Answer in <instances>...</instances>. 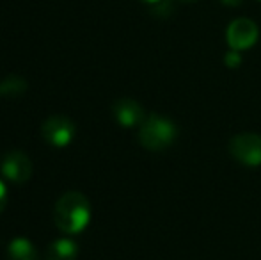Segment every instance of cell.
<instances>
[{
  "label": "cell",
  "instance_id": "12",
  "mask_svg": "<svg viewBox=\"0 0 261 260\" xmlns=\"http://www.w3.org/2000/svg\"><path fill=\"white\" fill-rule=\"evenodd\" d=\"M240 61H242L240 54H238L237 50H231V52H227V56H226V64L227 66H237Z\"/></svg>",
  "mask_w": 261,
  "mask_h": 260
},
{
  "label": "cell",
  "instance_id": "14",
  "mask_svg": "<svg viewBox=\"0 0 261 260\" xmlns=\"http://www.w3.org/2000/svg\"><path fill=\"white\" fill-rule=\"evenodd\" d=\"M222 4H226V6H229V7H237V6H240L244 0H220Z\"/></svg>",
  "mask_w": 261,
  "mask_h": 260
},
{
  "label": "cell",
  "instance_id": "1",
  "mask_svg": "<svg viewBox=\"0 0 261 260\" xmlns=\"http://www.w3.org/2000/svg\"><path fill=\"white\" fill-rule=\"evenodd\" d=\"M91 221V203L86 195L68 191L57 200L54 207V223L62 233L76 235L84 232Z\"/></svg>",
  "mask_w": 261,
  "mask_h": 260
},
{
  "label": "cell",
  "instance_id": "3",
  "mask_svg": "<svg viewBox=\"0 0 261 260\" xmlns=\"http://www.w3.org/2000/svg\"><path fill=\"white\" fill-rule=\"evenodd\" d=\"M229 153L242 166H261V134L240 132V134L233 135L229 141Z\"/></svg>",
  "mask_w": 261,
  "mask_h": 260
},
{
  "label": "cell",
  "instance_id": "9",
  "mask_svg": "<svg viewBox=\"0 0 261 260\" xmlns=\"http://www.w3.org/2000/svg\"><path fill=\"white\" fill-rule=\"evenodd\" d=\"M79 246L71 239H57L46 250V260H76Z\"/></svg>",
  "mask_w": 261,
  "mask_h": 260
},
{
  "label": "cell",
  "instance_id": "2",
  "mask_svg": "<svg viewBox=\"0 0 261 260\" xmlns=\"http://www.w3.org/2000/svg\"><path fill=\"white\" fill-rule=\"evenodd\" d=\"M178 139V127L171 118L151 114L139 127V143L149 152H164Z\"/></svg>",
  "mask_w": 261,
  "mask_h": 260
},
{
  "label": "cell",
  "instance_id": "13",
  "mask_svg": "<svg viewBox=\"0 0 261 260\" xmlns=\"http://www.w3.org/2000/svg\"><path fill=\"white\" fill-rule=\"evenodd\" d=\"M139 2H142V4H146V6H151L153 7V11L158 9L160 6H164L167 0H139Z\"/></svg>",
  "mask_w": 261,
  "mask_h": 260
},
{
  "label": "cell",
  "instance_id": "6",
  "mask_svg": "<svg viewBox=\"0 0 261 260\" xmlns=\"http://www.w3.org/2000/svg\"><path fill=\"white\" fill-rule=\"evenodd\" d=\"M0 171L2 177L13 184H25L32 177V162L27 153L21 150H13L4 157Z\"/></svg>",
  "mask_w": 261,
  "mask_h": 260
},
{
  "label": "cell",
  "instance_id": "8",
  "mask_svg": "<svg viewBox=\"0 0 261 260\" xmlns=\"http://www.w3.org/2000/svg\"><path fill=\"white\" fill-rule=\"evenodd\" d=\"M7 260H38V250L25 237H16L7 246Z\"/></svg>",
  "mask_w": 261,
  "mask_h": 260
},
{
  "label": "cell",
  "instance_id": "4",
  "mask_svg": "<svg viewBox=\"0 0 261 260\" xmlns=\"http://www.w3.org/2000/svg\"><path fill=\"white\" fill-rule=\"evenodd\" d=\"M75 123L68 116H50L43 122L41 135L54 148H66L75 137Z\"/></svg>",
  "mask_w": 261,
  "mask_h": 260
},
{
  "label": "cell",
  "instance_id": "7",
  "mask_svg": "<svg viewBox=\"0 0 261 260\" xmlns=\"http://www.w3.org/2000/svg\"><path fill=\"white\" fill-rule=\"evenodd\" d=\"M112 114L116 118V122L119 125L132 129V127H141L148 116L146 111L137 100H132V98H119V100L114 102L112 105Z\"/></svg>",
  "mask_w": 261,
  "mask_h": 260
},
{
  "label": "cell",
  "instance_id": "5",
  "mask_svg": "<svg viewBox=\"0 0 261 260\" xmlns=\"http://www.w3.org/2000/svg\"><path fill=\"white\" fill-rule=\"evenodd\" d=\"M258 25L249 18H237L234 21H231L226 32L227 45L231 50H237V52L251 49L258 41Z\"/></svg>",
  "mask_w": 261,
  "mask_h": 260
},
{
  "label": "cell",
  "instance_id": "11",
  "mask_svg": "<svg viewBox=\"0 0 261 260\" xmlns=\"http://www.w3.org/2000/svg\"><path fill=\"white\" fill-rule=\"evenodd\" d=\"M6 205H7V187H6V184L0 180V214L4 212Z\"/></svg>",
  "mask_w": 261,
  "mask_h": 260
},
{
  "label": "cell",
  "instance_id": "10",
  "mask_svg": "<svg viewBox=\"0 0 261 260\" xmlns=\"http://www.w3.org/2000/svg\"><path fill=\"white\" fill-rule=\"evenodd\" d=\"M27 91V80L20 75H9L0 82V93L6 97H21Z\"/></svg>",
  "mask_w": 261,
  "mask_h": 260
}]
</instances>
